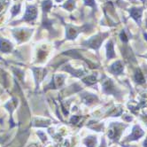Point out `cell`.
<instances>
[{"label": "cell", "instance_id": "20", "mask_svg": "<svg viewBox=\"0 0 147 147\" xmlns=\"http://www.w3.org/2000/svg\"><path fill=\"white\" fill-rule=\"evenodd\" d=\"M100 147H107V144H106V142H105V139L102 140V144H101Z\"/></svg>", "mask_w": 147, "mask_h": 147}, {"label": "cell", "instance_id": "15", "mask_svg": "<svg viewBox=\"0 0 147 147\" xmlns=\"http://www.w3.org/2000/svg\"><path fill=\"white\" fill-rule=\"evenodd\" d=\"M19 10H20V5H16L13 6V8L12 9V13L13 15H16L19 13Z\"/></svg>", "mask_w": 147, "mask_h": 147}, {"label": "cell", "instance_id": "19", "mask_svg": "<svg viewBox=\"0 0 147 147\" xmlns=\"http://www.w3.org/2000/svg\"><path fill=\"white\" fill-rule=\"evenodd\" d=\"M78 120H79V118L77 117V116H74V117H72V119H71V122L73 123H76L77 121H78Z\"/></svg>", "mask_w": 147, "mask_h": 147}, {"label": "cell", "instance_id": "9", "mask_svg": "<svg viewBox=\"0 0 147 147\" xmlns=\"http://www.w3.org/2000/svg\"><path fill=\"white\" fill-rule=\"evenodd\" d=\"M107 58L108 59L113 58L115 56V54H114V51H113V45L111 41L107 44Z\"/></svg>", "mask_w": 147, "mask_h": 147}, {"label": "cell", "instance_id": "14", "mask_svg": "<svg viewBox=\"0 0 147 147\" xmlns=\"http://www.w3.org/2000/svg\"><path fill=\"white\" fill-rule=\"evenodd\" d=\"M96 82V78L95 76H90L86 79H84V82L88 83V84H92V83H94Z\"/></svg>", "mask_w": 147, "mask_h": 147}, {"label": "cell", "instance_id": "5", "mask_svg": "<svg viewBox=\"0 0 147 147\" xmlns=\"http://www.w3.org/2000/svg\"><path fill=\"white\" fill-rule=\"evenodd\" d=\"M12 49L11 44L9 43L7 40L5 39H0V50L4 52H8Z\"/></svg>", "mask_w": 147, "mask_h": 147}, {"label": "cell", "instance_id": "16", "mask_svg": "<svg viewBox=\"0 0 147 147\" xmlns=\"http://www.w3.org/2000/svg\"><path fill=\"white\" fill-rule=\"evenodd\" d=\"M74 6V2H73V0H69V1L65 5V7L68 10H71Z\"/></svg>", "mask_w": 147, "mask_h": 147}, {"label": "cell", "instance_id": "6", "mask_svg": "<svg viewBox=\"0 0 147 147\" xmlns=\"http://www.w3.org/2000/svg\"><path fill=\"white\" fill-rule=\"evenodd\" d=\"M110 71H112L114 74H117V75L118 74H121L123 71V67L121 65V61H117V62H115L113 65H112L110 67Z\"/></svg>", "mask_w": 147, "mask_h": 147}, {"label": "cell", "instance_id": "4", "mask_svg": "<svg viewBox=\"0 0 147 147\" xmlns=\"http://www.w3.org/2000/svg\"><path fill=\"white\" fill-rule=\"evenodd\" d=\"M103 89L104 90L106 91L107 93H114L115 92V90H114V86L113 84V82L111 80H107L103 82Z\"/></svg>", "mask_w": 147, "mask_h": 147}, {"label": "cell", "instance_id": "11", "mask_svg": "<svg viewBox=\"0 0 147 147\" xmlns=\"http://www.w3.org/2000/svg\"><path fill=\"white\" fill-rule=\"evenodd\" d=\"M135 79L136 81L138 82V83H142L144 82V76H143V74L140 72V70H138L136 74V76H135Z\"/></svg>", "mask_w": 147, "mask_h": 147}, {"label": "cell", "instance_id": "21", "mask_svg": "<svg viewBox=\"0 0 147 147\" xmlns=\"http://www.w3.org/2000/svg\"><path fill=\"white\" fill-rule=\"evenodd\" d=\"M144 147H147V138H146V140H145L144 143Z\"/></svg>", "mask_w": 147, "mask_h": 147}, {"label": "cell", "instance_id": "13", "mask_svg": "<svg viewBox=\"0 0 147 147\" xmlns=\"http://www.w3.org/2000/svg\"><path fill=\"white\" fill-rule=\"evenodd\" d=\"M51 5H52V3L50 1V0H46V1H45L43 4V9L45 10V11H49L50 8L51 7Z\"/></svg>", "mask_w": 147, "mask_h": 147}, {"label": "cell", "instance_id": "8", "mask_svg": "<svg viewBox=\"0 0 147 147\" xmlns=\"http://www.w3.org/2000/svg\"><path fill=\"white\" fill-rule=\"evenodd\" d=\"M130 14L136 20V22H138V23H140V19H141V15H142V9L133 8L130 10Z\"/></svg>", "mask_w": 147, "mask_h": 147}, {"label": "cell", "instance_id": "17", "mask_svg": "<svg viewBox=\"0 0 147 147\" xmlns=\"http://www.w3.org/2000/svg\"><path fill=\"white\" fill-rule=\"evenodd\" d=\"M121 40H122L123 42H125V43L128 41V38H127V36H126V34H125L124 31H122L121 34Z\"/></svg>", "mask_w": 147, "mask_h": 147}, {"label": "cell", "instance_id": "3", "mask_svg": "<svg viewBox=\"0 0 147 147\" xmlns=\"http://www.w3.org/2000/svg\"><path fill=\"white\" fill-rule=\"evenodd\" d=\"M37 14V11H36V8L35 6H28V10L26 12V14L24 16V20H32L34 19H36Z\"/></svg>", "mask_w": 147, "mask_h": 147}, {"label": "cell", "instance_id": "22", "mask_svg": "<svg viewBox=\"0 0 147 147\" xmlns=\"http://www.w3.org/2000/svg\"><path fill=\"white\" fill-rule=\"evenodd\" d=\"M57 1H61V0H57Z\"/></svg>", "mask_w": 147, "mask_h": 147}, {"label": "cell", "instance_id": "2", "mask_svg": "<svg viewBox=\"0 0 147 147\" xmlns=\"http://www.w3.org/2000/svg\"><path fill=\"white\" fill-rule=\"evenodd\" d=\"M144 134V132L140 129L139 126L136 125L135 127L133 128V130H132V134L129 136V140L130 141H133V140H136L140 138L141 136Z\"/></svg>", "mask_w": 147, "mask_h": 147}, {"label": "cell", "instance_id": "18", "mask_svg": "<svg viewBox=\"0 0 147 147\" xmlns=\"http://www.w3.org/2000/svg\"><path fill=\"white\" fill-rule=\"evenodd\" d=\"M84 1H85V4L88 5H91V6L94 5V0H84Z\"/></svg>", "mask_w": 147, "mask_h": 147}, {"label": "cell", "instance_id": "10", "mask_svg": "<svg viewBox=\"0 0 147 147\" xmlns=\"http://www.w3.org/2000/svg\"><path fill=\"white\" fill-rule=\"evenodd\" d=\"M96 142H97L96 138H93V136H90V138H88L84 140V143L86 144L87 147H95Z\"/></svg>", "mask_w": 147, "mask_h": 147}, {"label": "cell", "instance_id": "12", "mask_svg": "<svg viewBox=\"0 0 147 147\" xmlns=\"http://www.w3.org/2000/svg\"><path fill=\"white\" fill-rule=\"evenodd\" d=\"M76 34H77V32H76V31L75 29H74V28H67V36L68 38H73V37H75V36H76Z\"/></svg>", "mask_w": 147, "mask_h": 147}, {"label": "cell", "instance_id": "7", "mask_svg": "<svg viewBox=\"0 0 147 147\" xmlns=\"http://www.w3.org/2000/svg\"><path fill=\"white\" fill-rule=\"evenodd\" d=\"M102 41H103V38L100 37L99 36H97L96 37L91 38V39L89 41V44H90V45L91 47L97 49V48L99 47V45H100V44H101V42H102Z\"/></svg>", "mask_w": 147, "mask_h": 147}, {"label": "cell", "instance_id": "1", "mask_svg": "<svg viewBox=\"0 0 147 147\" xmlns=\"http://www.w3.org/2000/svg\"><path fill=\"white\" fill-rule=\"evenodd\" d=\"M126 127V126L120 124L119 122H114L112 123L110 125V129H109V132H108V136L111 139L113 140H117L123 130V129Z\"/></svg>", "mask_w": 147, "mask_h": 147}]
</instances>
